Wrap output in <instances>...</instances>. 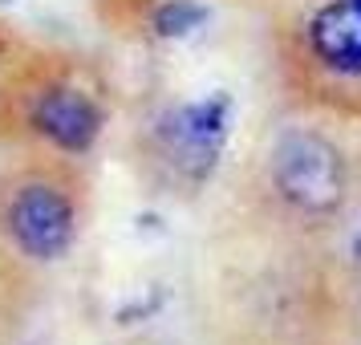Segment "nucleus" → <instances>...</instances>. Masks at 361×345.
Wrapping results in <instances>:
<instances>
[{"label": "nucleus", "instance_id": "f257e3e1", "mask_svg": "<svg viewBox=\"0 0 361 345\" xmlns=\"http://www.w3.org/2000/svg\"><path fill=\"white\" fill-rule=\"evenodd\" d=\"M272 179H276V191L293 207L312 215L333 212L345 195V171L337 147L309 131L280 138L276 155H272Z\"/></svg>", "mask_w": 361, "mask_h": 345}, {"label": "nucleus", "instance_id": "f03ea898", "mask_svg": "<svg viewBox=\"0 0 361 345\" xmlns=\"http://www.w3.org/2000/svg\"><path fill=\"white\" fill-rule=\"evenodd\" d=\"M4 228L29 260H61L73 248L78 212L73 199L53 183H25L4 207Z\"/></svg>", "mask_w": 361, "mask_h": 345}, {"label": "nucleus", "instance_id": "7ed1b4c3", "mask_svg": "<svg viewBox=\"0 0 361 345\" xmlns=\"http://www.w3.org/2000/svg\"><path fill=\"white\" fill-rule=\"evenodd\" d=\"M228 122H231V98L228 94H212V98H199L179 106L175 114L163 122V143L171 150V159L191 171L203 175L215 163V155L228 138Z\"/></svg>", "mask_w": 361, "mask_h": 345}, {"label": "nucleus", "instance_id": "20e7f679", "mask_svg": "<svg viewBox=\"0 0 361 345\" xmlns=\"http://www.w3.org/2000/svg\"><path fill=\"white\" fill-rule=\"evenodd\" d=\"M33 126L37 134L53 143L57 150L82 155L98 143L102 134V110L73 85H49L33 102Z\"/></svg>", "mask_w": 361, "mask_h": 345}, {"label": "nucleus", "instance_id": "39448f33", "mask_svg": "<svg viewBox=\"0 0 361 345\" xmlns=\"http://www.w3.org/2000/svg\"><path fill=\"white\" fill-rule=\"evenodd\" d=\"M312 53L337 73L361 78V4L357 0H337L325 4L309 25Z\"/></svg>", "mask_w": 361, "mask_h": 345}, {"label": "nucleus", "instance_id": "423d86ee", "mask_svg": "<svg viewBox=\"0 0 361 345\" xmlns=\"http://www.w3.org/2000/svg\"><path fill=\"white\" fill-rule=\"evenodd\" d=\"M203 20H207V4H199V0H163L159 8H154V33L166 37V41H179V37H191L195 29H203Z\"/></svg>", "mask_w": 361, "mask_h": 345}, {"label": "nucleus", "instance_id": "0eeeda50", "mask_svg": "<svg viewBox=\"0 0 361 345\" xmlns=\"http://www.w3.org/2000/svg\"><path fill=\"white\" fill-rule=\"evenodd\" d=\"M0 4H17V0H0Z\"/></svg>", "mask_w": 361, "mask_h": 345}, {"label": "nucleus", "instance_id": "6e6552de", "mask_svg": "<svg viewBox=\"0 0 361 345\" xmlns=\"http://www.w3.org/2000/svg\"><path fill=\"white\" fill-rule=\"evenodd\" d=\"M357 256H361V240H357Z\"/></svg>", "mask_w": 361, "mask_h": 345}, {"label": "nucleus", "instance_id": "1a4fd4ad", "mask_svg": "<svg viewBox=\"0 0 361 345\" xmlns=\"http://www.w3.org/2000/svg\"><path fill=\"white\" fill-rule=\"evenodd\" d=\"M357 4H361V0H357Z\"/></svg>", "mask_w": 361, "mask_h": 345}]
</instances>
